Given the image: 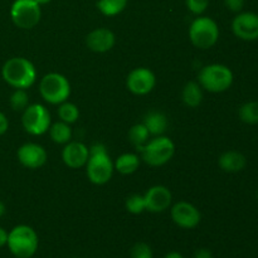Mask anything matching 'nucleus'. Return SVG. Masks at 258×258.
Listing matches in <instances>:
<instances>
[{"label":"nucleus","mask_w":258,"mask_h":258,"mask_svg":"<svg viewBox=\"0 0 258 258\" xmlns=\"http://www.w3.org/2000/svg\"><path fill=\"white\" fill-rule=\"evenodd\" d=\"M22 125L28 134L39 136L47 133L50 127V113L39 103L29 105L22 116Z\"/></svg>","instance_id":"9"},{"label":"nucleus","mask_w":258,"mask_h":258,"mask_svg":"<svg viewBox=\"0 0 258 258\" xmlns=\"http://www.w3.org/2000/svg\"><path fill=\"white\" fill-rule=\"evenodd\" d=\"M115 34L107 28H97L88 33L86 37V44L88 49L95 53H106L115 45Z\"/></svg>","instance_id":"16"},{"label":"nucleus","mask_w":258,"mask_h":258,"mask_svg":"<svg viewBox=\"0 0 258 258\" xmlns=\"http://www.w3.org/2000/svg\"><path fill=\"white\" fill-rule=\"evenodd\" d=\"M4 214H5V206L2 203V202H0V218H2Z\"/></svg>","instance_id":"35"},{"label":"nucleus","mask_w":258,"mask_h":258,"mask_svg":"<svg viewBox=\"0 0 258 258\" xmlns=\"http://www.w3.org/2000/svg\"><path fill=\"white\" fill-rule=\"evenodd\" d=\"M171 219L178 227L183 229H193L201 223V212L188 202H178L171 208Z\"/></svg>","instance_id":"12"},{"label":"nucleus","mask_w":258,"mask_h":258,"mask_svg":"<svg viewBox=\"0 0 258 258\" xmlns=\"http://www.w3.org/2000/svg\"><path fill=\"white\" fill-rule=\"evenodd\" d=\"M35 3H38L39 5H44V4H48V3L50 2V0H34Z\"/></svg>","instance_id":"36"},{"label":"nucleus","mask_w":258,"mask_h":258,"mask_svg":"<svg viewBox=\"0 0 258 258\" xmlns=\"http://www.w3.org/2000/svg\"><path fill=\"white\" fill-rule=\"evenodd\" d=\"M219 38L218 24L209 17H201L193 20L189 28V39L199 49H209Z\"/></svg>","instance_id":"6"},{"label":"nucleus","mask_w":258,"mask_h":258,"mask_svg":"<svg viewBox=\"0 0 258 258\" xmlns=\"http://www.w3.org/2000/svg\"><path fill=\"white\" fill-rule=\"evenodd\" d=\"M246 0H224V5L228 10L233 13H241Z\"/></svg>","instance_id":"30"},{"label":"nucleus","mask_w":258,"mask_h":258,"mask_svg":"<svg viewBox=\"0 0 258 258\" xmlns=\"http://www.w3.org/2000/svg\"><path fill=\"white\" fill-rule=\"evenodd\" d=\"M90 156V149L80 141L66 144L62 151L63 163L71 169H80L86 165Z\"/></svg>","instance_id":"15"},{"label":"nucleus","mask_w":258,"mask_h":258,"mask_svg":"<svg viewBox=\"0 0 258 258\" xmlns=\"http://www.w3.org/2000/svg\"><path fill=\"white\" fill-rule=\"evenodd\" d=\"M238 116L242 122L248 125H258V101L243 103L239 107Z\"/></svg>","instance_id":"23"},{"label":"nucleus","mask_w":258,"mask_h":258,"mask_svg":"<svg viewBox=\"0 0 258 258\" xmlns=\"http://www.w3.org/2000/svg\"><path fill=\"white\" fill-rule=\"evenodd\" d=\"M125 207L126 209H127L128 213L141 214L144 211H146L144 196H140V194H133V196H130L126 199Z\"/></svg>","instance_id":"27"},{"label":"nucleus","mask_w":258,"mask_h":258,"mask_svg":"<svg viewBox=\"0 0 258 258\" xmlns=\"http://www.w3.org/2000/svg\"><path fill=\"white\" fill-rule=\"evenodd\" d=\"M86 169L90 181L96 185H103L112 178L115 168L102 144H95L92 148H90V156L86 163Z\"/></svg>","instance_id":"2"},{"label":"nucleus","mask_w":258,"mask_h":258,"mask_svg":"<svg viewBox=\"0 0 258 258\" xmlns=\"http://www.w3.org/2000/svg\"><path fill=\"white\" fill-rule=\"evenodd\" d=\"M131 258H154L151 247L145 242H138L133 246L130 251Z\"/></svg>","instance_id":"28"},{"label":"nucleus","mask_w":258,"mask_h":258,"mask_svg":"<svg viewBox=\"0 0 258 258\" xmlns=\"http://www.w3.org/2000/svg\"><path fill=\"white\" fill-rule=\"evenodd\" d=\"M181 98H183V102L185 103L188 107L196 108L203 101V88L199 85L198 82H190L186 83L183 88V92H181Z\"/></svg>","instance_id":"19"},{"label":"nucleus","mask_w":258,"mask_h":258,"mask_svg":"<svg viewBox=\"0 0 258 258\" xmlns=\"http://www.w3.org/2000/svg\"><path fill=\"white\" fill-rule=\"evenodd\" d=\"M40 96L50 105H60L71 95V85L60 73H48L39 83Z\"/></svg>","instance_id":"7"},{"label":"nucleus","mask_w":258,"mask_h":258,"mask_svg":"<svg viewBox=\"0 0 258 258\" xmlns=\"http://www.w3.org/2000/svg\"><path fill=\"white\" fill-rule=\"evenodd\" d=\"M141 159L150 166H161L171 160L175 154V145L166 136H155L141 149Z\"/></svg>","instance_id":"5"},{"label":"nucleus","mask_w":258,"mask_h":258,"mask_svg":"<svg viewBox=\"0 0 258 258\" xmlns=\"http://www.w3.org/2000/svg\"><path fill=\"white\" fill-rule=\"evenodd\" d=\"M156 85V78L153 71L145 67L135 68L128 73L126 78V86L128 91L136 96H145L154 90Z\"/></svg>","instance_id":"11"},{"label":"nucleus","mask_w":258,"mask_h":258,"mask_svg":"<svg viewBox=\"0 0 258 258\" xmlns=\"http://www.w3.org/2000/svg\"><path fill=\"white\" fill-rule=\"evenodd\" d=\"M58 116H59L60 121L66 123H73L78 120L80 117V110H78L77 106L75 103H71L64 101L59 105V108H58Z\"/></svg>","instance_id":"25"},{"label":"nucleus","mask_w":258,"mask_h":258,"mask_svg":"<svg viewBox=\"0 0 258 258\" xmlns=\"http://www.w3.org/2000/svg\"><path fill=\"white\" fill-rule=\"evenodd\" d=\"M164 258H184V257H183V254L179 253V252L173 251V252H169V253H166L165 256H164Z\"/></svg>","instance_id":"34"},{"label":"nucleus","mask_w":258,"mask_h":258,"mask_svg":"<svg viewBox=\"0 0 258 258\" xmlns=\"http://www.w3.org/2000/svg\"><path fill=\"white\" fill-rule=\"evenodd\" d=\"M7 246L10 253L17 258H30L35 254L39 239L32 227L19 224L8 233Z\"/></svg>","instance_id":"3"},{"label":"nucleus","mask_w":258,"mask_h":258,"mask_svg":"<svg viewBox=\"0 0 258 258\" xmlns=\"http://www.w3.org/2000/svg\"><path fill=\"white\" fill-rule=\"evenodd\" d=\"M218 165L226 173H239L246 168L247 159L239 151L229 150L219 156Z\"/></svg>","instance_id":"17"},{"label":"nucleus","mask_w":258,"mask_h":258,"mask_svg":"<svg viewBox=\"0 0 258 258\" xmlns=\"http://www.w3.org/2000/svg\"><path fill=\"white\" fill-rule=\"evenodd\" d=\"M18 160L24 168L39 169L47 161V151L34 143H27L18 149Z\"/></svg>","instance_id":"13"},{"label":"nucleus","mask_w":258,"mask_h":258,"mask_svg":"<svg viewBox=\"0 0 258 258\" xmlns=\"http://www.w3.org/2000/svg\"><path fill=\"white\" fill-rule=\"evenodd\" d=\"M9 103L10 107L14 111H24L29 106V96H28L27 91L17 88L10 96Z\"/></svg>","instance_id":"26"},{"label":"nucleus","mask_w":258,"mask_h":258,"mask_svg":"<svg viewBox=\"0 0 258 258\" xmlns=\"http://www.w3.org/2000/svg\"><path fill=\"white\" fill-rule=\"evenodd\" d=\"M149 136H150V134H149L148 128L144 123H136L128 131V140L138 150L148 143Z\"/></svg>","instance_id":"24"},{"label":"nucleus","mask_w":258,"mask_h":258,"mask_svg":"<svg viewBox=\"0 0 258 258\" xmlns=\"http://www.w3.org/2000/svg\"><path fill=\"white\" fill-rule=\"evenodd\" d=\"M49 136L53 143L60 144V145L62 144H68L71 139H72V128L70 127L68 123L59 121V122L50 125Z\"/></svg>","instance_id":"21"},{"label":"nucleus","mask_w":258,"mask_h":258,"mask_svg":"<svg viewBox=\"0 0 258 258\" xmlns=\"http://www.w3.org/2000/svg\"><path fill=\"white\" fill-rule=\"evenodd\" d=\"M233 80L231 68L219 63L206 66L202 68L198 76V83L202 88L212 93H221L231 88Z\"/></svg>","instance_id":"4"},{"label":"nucleus","mask_w":258,"mask_h":258,"mask_svg":"<svg viewBox=\"0 0 258 258\" xmlns=\"http://www.w3.org/2000/svg\"><path fill=\"white\" fill-rule=\"evenodd\" d=\"M185 5L189 12L199 17L209 7V0H185Z\"/></svg>","instance_id":"29"},{"label":"nucleus","mask_w":258,"mask_h":258,"mask_svg":"<svg viewBox=\"0 0 258 258\" xmlns=\"http://www.w3.org/2000/svg\"><path fill=\"white\" fill-rule=\"evenodd\" d=\"M127 3L128 0H98L97 8L101 14L106 17H115L125 10Z\"/></svg>","instance_id":"22"},{"label":"nucleus","mask_w":258,"mask_h":258,"mask_svg":"<svg viewBox=\"0 0 258 258\" xmlns=\"http://www.w3.org/2000/svg\"><path fill=\"white\" fill-rule=\"evenodd\" d=\"M193 258H213V254H212V252L209 249L199 248L196 251Z\"/></svg>","instance_id":"32"},{"label":"nucleus","mask_w":258,"mask_h":258,"mask_svg":"<svg viewBox=\"0 0 258 258\" xmlns=\"http://www.w3.org/2000/svg\"><path fill=\"white\" fill-rule=\"evenodd\" d=\"M7 242H8V232L5 231L4 228L0 227V248L7 246Z\"/></svg>","instance_id":"33"},{"label":"nucleus","mask_w":258,"mask_h":258,"mask_svg":"<svg viewBox=\"0 0 258 258\" xmlns=\"http://www.w3.org/2000/svg\"><path fill=\"white\" fill-rule=\"evenodd\" d=\"M143 123L146 126L150 135L160 136L166 131V127H168V118H166V116L163 112L154 111V112L148 113L145 116V120H144Z\"/></svg>","instance_id":"18"},{"label":"nucleus","mask_w":258,"mask_h":258,"mask_svg":"<svg viewBox=\"0 0 258 258\" xmlns=\"http://www.w3.org/2000/svg\"><path fill=\"white\" fill-rule=\"evenodd\" d=\"M3 80L13 88L27 90L34 85L37 80V71L29 59L14 57L8 59L2 68Z\"/></svg>","instance_id":"1"},{"label":"nucleus","mask_w":258,"mask_h":258,"mask_svg":"<svg viewBox=\"0 0 258 258\" xmlns=\"http://www.w3.org/2000/svg\"><path fill=\"white\" fill-rule=\"evenodd\" d=\"M42 17L40 5L34 0H14L10 8V18L20 29H32Z\"/></svg>","instance_id":"8"},{"label":"nucleus","mask_w":258,"mask_h":258,"mask_svg":"<svg viewBox=\"0 0 258 258\" xmlns=\"http://www.w3.org/2000/svg\"><path fill=\"white\" fill-rule=\"evenodd\" d=\"M140 166V158L136 154L126 153L118 156L116 159L113 168L122 175H130V174L135 173Z\"/></svg>","instance_id":"20"},{"label":"nucleus","mask_w":258,"mask_h":258,"mask_svg":"<svg viewBox=\"0 0 258 258\" xmlns=\"http://www.w3.org/2000/svg\"><path fill=\"white\" fill-rule=\"evenodd\" d=\"M8 128H9V121H8L7 116L0 111V136L4 135Z\"/></svg>","instance_id":"31"},{"label":"nucleus","mask_w":258,"mask_h":258,"mask_svg":"<svg viewBox=\"0 0 258 258\" xmlns=\"http://www.w3.org/2000/svg\"><path fill=\"white\" fill-rule=\"evenodd\" d=\"M146 211L151 213H161L170 207L173 196L164 185H154L144 194Z\"/></svg>","instance_id":"14"},{"label":"nucleus","mask_w":258,"mask_h":258,"mask_svg":"<svg viewBox=\"0 0 258 258\" xmlns=\"http://www.w3.org/2000/svg\"><path fill=\"white\" fill-rule=\"evenodd\" d=\"M232 32L237 38L246 42L258 40V14L253 12H241L232 22Z\"/></svg>","instance_id":"10"}]
</instances>
